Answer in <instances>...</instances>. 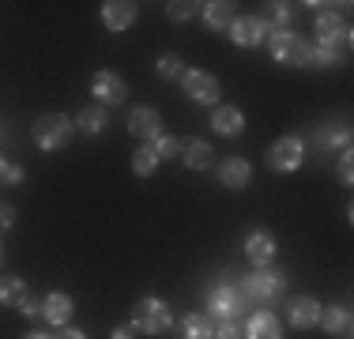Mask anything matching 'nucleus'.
<instances>
[{"mask_svg": "<svg viewBox=\"0 0 354 339\" xmlns=\"http://www.w3.org/2000/svg\"><path fill=\"white\" fill-rule=\"evenodd\" d=\"M241 294L249 298V305H275L286 294V275L272 268H257L241 279Z\"/></svg>", "mask_w": 354, "mask_h": 339, "instance_id": "1", "label": "nucleus"}, {"mask_svg": "<svg viewBox=\"0 0 354 339\" xmlns=\"http://www.w3.org/2000/svg\"><path fill=\"white\" fill-rule=\"evenodd\" d=\"M207 317L212 320H241L249 313V298L241 294V286L238 283H218V286H212V294H207Z\"/></svg>", "mask_w": 354, "mask_h": 339, "instance_id": "2", "label": "nucleus"}, {"mask_svg": "<svg viewBox=\"0 0 354 339\" xmlns=\"http://www.w3.org/2000/svg\"><path fill=\"white\" fill-rule=\"evenodd\" d=\"M170 324H174V313H170V305H166L162 298H140L136 305H132V328L143 336H162V332H170Z\"/></svg>", "mask_w": 354, "mask_h": 339, "instance_id": "3", "label": "nucleus"}, {"mask_svg": "<svg viewBox=\"0 0 354 339\" xmlns=\"http://www.w3.org/2000/svg\"><path fill=\"white\" fill-rule=\"evenodd\" d=\"M75 136V121L68 113H41L35 121V143L41 151H61Z\"/></svg>", "mask_w": 354, "mask_h": 339, "instance_id": "4", "label": "nucleus"}, {"mask_svg": "<svg viewBox=\"0 0 354 339\" xmlns=\"http://www.w3.org/2000/svg\"><path fill=\"white\" fill-rule=\"evenodd\" d=\"M313 46L328 49V53L339 57V49L351 46V23L343 19L339 12H320L317 15V42Z\"/></svg>", "mask_w": 354, "mask_h": 339, "instance_id": "5", "label": "nucleus"}, {"mask_svg": "<svg viewBox=\"0 0 354 339\" xmlns=\"http://www.w3.org/2000/svg\"><path fill=\"white\" fill-rule=\"evenodd\" d=\"M301 163H306V143L298 136H283L268 147V170H275V174H294Z\"/></svg>", "mask_w": 354, "mask_h": 339, "instance_id": "6", "label": "nucleus"}, {"mask_svg": "<svg viewBox=\"0 0 354 339\" xmlns=\"http://www.w3.org/2000/svg\"><path fill=\"white\" fill-rule=\"evenodd\" d=\"M181 87H185V95L196 102V106H218V95H223V87H218L215 75L200 72V68H185Z\"/></svg>", "mask_w": 354, "mask_h": 339, "instance_id": "7", "label": "nucleus"}, {"mask_svg": "<svg viewBox=\"0 0 354 339\" xmlns=\"http://www.w3.org/2000/svg\"><path fill=\"white\" fill-rule=\"evenodd\" d=\"M268 30L272 27H268L264 15H241V19L230 23V42L241 46V49H257V46H264Z\"/></svg>", "mask_w": 354, "mask_h": 339, "instance_id": "8", "label": "nucleus"}, {"mask_svg": "<svg viewBox=\"0 0 354 339\" xmlns=\"http://www.w3.org/2000/svg\"><path fill=\"white\" fill-rule=\"evenodd\" d=\"M91 95L98 98V106H121L124 95H129V87H124V80L121 75H113V72H95L91 75Z\"/></svg>", "mask_w": 354, "mask_h": 339, "instance_id": "9", "label": "nucleus"}, {"mask_svg": "<svg viewBox=\"0 0 354 339\" xmlns=\"http://www.w3.org/2000/svg\"><path fill=\"white\" fill-rule=\"evenodd\" d=\"M268 49H272V61H279V64H298V53H301V38L294 34L290 27H283V30H268Z\"/></svg>", "mask_w": 354, "mask_h": 339, "instance_id": "10", "label": "nucleus"}, {"mask_svg": "<svg viewBox=\"0 0 354 339\" xmlns=\"http://www.w3.org/2000/svg\"><path fill=\"white\" fill-rule=\"evenodd\" d=\"M129 132L136 136V140H143V143H155L158 136H162V117H158V109L136 106L129 113Z\"/></svg>", "mask_w": 354, "mask_h": 339, "instance_id": "11", "label": "nucleus"}, {"mask_svg": "<svg viewBox=\"0 0 354 339\" xmlns=\"http://www.w3.org/2000/svg\"><path fill=\"white\" fill-rule=\"evenodd\" d=\"M275 253H279V245H275V237L268 230H252L245 237V257H249L252 268H272Z\"/></svg>", "mask_w": 354, "mask_h": 339, "instance_id": "12", "label": "nucleus"}, {"mask_svg": "<svg viewBox=\"0 0 354 339\" xmlns=\"http://www.w3.org/2000/svg\"><path fill=\"white\" fill-rule=\"evenodd\" d=\"M136 15H140V4H132V0H106L102 4V23L109 30H129L136 23Z\"/></svg>", "mask_w": 354, "mask_h": 339, "instance_id": "13", "label": "nucleus"}, {"mask_svg": "<svg viewBox=\"0 0 354 339\" xmlns=\"http://www.w3.org/2000/svg\"><path fill=\"white\" fill-rule=\"evenodd\" d=\"M320 309H324V305H320L313 294H301V298H294L286 305V320H290L294 328H317Z\"/></svg>", "mask_w": 354, "mask_h": 339, "instance_id": "14", "label": "nucleus"}, {"mask_svg": "<svg viewBox=\"0 0 354 339\" xmlns=\"http://www.w3.org/2000/svg\"><path fill=\"white\" fill-rule=\"evenodd\" d=\"M218 181H223L226 189H245V185L252 181V166H249V158H241V155L223 158V163H218Z\"/></svg>", "mask_w": 354, "mask_h": 339, "instance_id": "15", "label": "nucleus"}, {"mask_svg": "<svg viewBox=\"0 0 354 339\" xmlns=\"http://www.w3.org/2000/svg\"><path fill=\"white\" fill-rule=\"evenodd\" d=\"M212 129L218 136H226V140H234V136L245 132V113H241L238 106H215L212 109Z\"/></svg>", "mask_w": 354, "mask_h": 339, "instance_id": "16", "label": "nucleus"}, {"mask_svg": "<svg viewBox=\"0 0 354 339\" xmlns=\"http://www.w3.org/2000/svg\"><path fill=\"white\" fill-rule=\"evenodd\" d=\"M72 313H75V302H72V294H61V291H53L46 302H41V317H46L53 328H64V324L72 320Z\"/></svg>", "mask_w": 354, "mask_h": 339, "instance_id": "17", "label": "nucleus"}, {"mask_svg": "<svg viewBox=\"0 0 354 339\" xmlns=\"http://www.w3.org/2000/svg\"><path fill=\"white\" fill-rule=\"evenodd\" d=\"M245 339H283V324L275 320V313L257 309L245 320Z\"/></svg>", "mask_w": 354, "mask_h": 339, "instance_id": "18", "label": "nucleus"}, {"mask_svg": "<svg viewBox=\"0 0 354 339\" xmlns=\"http://www.w3.org/2000/svg\"><path fill=\"white\" fill-rule=\"evenodd\" d=\"M347 143H351L347 121H324V125L317 129V147H320V151H335V147L347 151Z\"/></svg>", "mask_w": 354, "mask_h": 339, "instance_id": "19", "label": "nucleus"}, {"mask_svg": "<svg viewBox=\"0 0 354 339\" xmlns=\"http://www.w3.org/2000/svg\"><path fill=\"white\" fill-rule=\"evenodd\" d=\"M200 15H204V23L212 30H230V23L238 19V12H234L230 0H212V4H200Z\"/></svg>", "mask_w": 354, "mask_h": 339, "instance_id": "20", "label": "nucleus"}, {"mask_svg": "<svg viewBox=\"0 0 354 339\" xmlns=\"http://www.w3.org/2000/svg\"><path fill=\"white\" fill-rule=\"evenodd\" d=\"M181 158H185V166H189V170H212L215 151H212V143H207V140H185L181 143Z\"/></svg>", "mask_w": 354, "mask_h": 339, "instance_id": "21", "label": "nucleus"}, {"mask_svg": "<svg viewBox=\"0 0 354 339\" xmlns=\"http://www.w3.org/2000/svg\"><path fill=\"white\" fill-rule=\"evenodd\" d=\"M320 328H324L328 336H351V309L347 305H328V309H320Z\"/></svg>", "mask_w": 354, "mask_h": 339, "instance_id": "22", "label": "nucleus"}, {"mask_svg": "<svg viewBox=\"0 0 354 339\" xmlns=\"http://www.w3.org/2000/svg\"><path fill=\"white\" fill-rule=\"evenodd\" d=\"M177 339H215V320L207 313H189L177 328Z\"/></svg>", "mask_w": 354, "mask_h": 339, "instance_id": "23", "label": "nucleus"}, {"mask_svg": "<svg viewBox=\"0 0 354 339\" xmlns=\"http://www.w3.org/2000/svg\"><path fill=\"white\" fill-rule=\"evenodd\" d=\"M30 298L27 283H23L19 275H0V305H8V309H23V302Z\"/></svg>", "mask_w": 354, "mask_h": 339, "instance_id": "24", "label": "nucleus"}, {"mask_svg": "<svg viewBox=\"0 0 354 339\" xmlns=\"http://www.w3.org/2000/svg\"><path fill=\"white\" fill-rule=\"evenodd\" d=\"M106 125H109V113L102 106H87V109H80V117H75V132H83V136H102Z\"/></svg>", "mask_w": 354, "mask_h": 339, "instance_id": "25", "label": "nucleus"}, {"mask_svg": "<svg viewBox=\"0 0 354 339\" xmlns=\"http://www.w3.org/2000/svg\"><path fill=\"white\" fill-rule=\"evenodd\" d=\"M335 64H339V57H335V53L313 46V42H301V53H298V64H294V68H335Z\"/></svg>", "mask_w": 354, "mask_h": 339, "instance_id": "26", "label": "nucleus"}, {"mask_svg": "<svg viewBox=\"0 0 354 339\" xmlns=\"http://www.w3.org/2000/svg\"><path fill=\"white\" fill-rule=\"evenodd\" d=\"M155 170H158V155H155V147H151V143H140L136 155H132V174H136V177H151Z\"/></svg>", "mask_w": 354, "mask_h": 339, "instance_id": "27", "label": "nucleus"}, {"mask_svg": "<svg viewBox=\"0 0 354 339\" xmlns=\"http://www.w3.org/2000/svg\"><path fill=\"white\" fill-rule=\"evenodd\" d=\"M155 72L162 75V80H181V75H185V61L177 53H162V57H158V64H155Z\"/></svg>", "mask_w": 354, "mask_h": 339, "instance_id": "28", "label": "nucleus"}, {"mask_svg": "<svg viewBox=\"0 0 354 339\" xmlns=\"http://www.w3.org/2000/svg\"><path fill=\"white\" fill-rule=\"evenodd\" d=\"M166 15H170L174 23H189L192 15H200V4H192V0H170V4H166Z\"/></svg>", "mask_w": 354, "mask_h": 339, "instance_id": "29", "label": "nucleus"}, {"mask_svg": "<svg viewBox=\"0 0 354 339\" xmlns=\"http://www.w3.org/2000/svg\"><path fill=\"white\" fill-rule=\"evenodd\" d=\"M151 147H155L158 163H162V158H181V140H177V136H158Z\"/></svg>", "mask_w": 354, "mask_h": 339, "instance_id": "30", "label": "nucleus"}, {"mask_svg": "<svg viewBox=\"0 0 354 339\" xmlns=\"http://www.w3.org/2000/svg\"><path fill=\"white\" fill-rule=\"evenodd\" d=\"M290 19H294V4L275 0V4H272V23H268V27H272V30H283V27H290Z\"/></svg>", "mask_w": 354, "mask_h": 339, "instance_id": "31", "label": "nucleus"}, {"mask_svg": "<svg viewBox=\"0 0 354 339\" xmlns=\"http://www.w3.org/2000/svg\"><path fill=\"white\" fill-rule=\"evenodd\" d=\"M241 336H245L241 320H223V324L215 328V339H241Z\"/></svg>", "mask_w": 354, "mask_h": 339, "instance_id": "32", "label": "nucleus"}, {"mask_svg": "<svg viewBox=\"0 0 354 339\" xmlns=\"http://www.w3.org/2000/svg\"><path fill=\"white\" fill-rule=\"evenodd\" d=\"M351 151H343V155H339V181L343 185H351V177H354V163H351Z\"/></svg>", "mask_w": 354, "mask_h": 339, "instance_id": "33", "label": "nucleus"}, {"mask_svg": "<svg viewBox=\"0 0 354 339\" xmlns=\"http://www.w3.org/2000/svg\"><path fill=\"white\" fill-rule=\"evenodd\" d=\"M15 226V208L12 203H0V230H12Z\"/></svg>", "mask_w": 354, "mask_h": 339, "instance_id": "34", "label": "nucleus"}, {"mask_svg": "<svg viewBox=\"0 0 354 339\" xmlns=\"http://www.w3.org/2000/svg\"><path fill=\"white\" fill-rule=\"evenodd\" d=\"M23 317H41V302H35V298H27V302H23Z\"/></svg>", "mask_w": 354, "mask_h": 339, "instance_id": "35", "label": "nucleus"}, {"mask_svg": "<svg viewBox=\"0 0 354 339\" xmlns=\"http://www.w3.org/2000/svg\"><path fill=\"white\" fill-rule=\"evenodd\" d=\"M4 181H8V185H19V181H23V166L12 163V166H8V174H4Z\"/></svg>", "mask_w": 354, "mask_h": 339, "instance_id": "36", "label": "nucleus"}, {"mask_svg": "<svg viewBox=\"0 0 354 339\" xmlns=\"http://www.w3.org/2000/svg\"><path fill=\"white\" fill-rule=\"evenodd\" d=\"M53 339H87V336H83L80 328H68V324H64V328H61V332H57Z\"/></svg>", "mask_w": 354, "mask_h": 339, "instance_id": "37", "label": "nucleus"}, {"mask_svg": "<svg viewBox=\"0 0 354 339\" xmlns=\"http://www.w3.org/2000/svg\"><path fill=\"white\" fill-rule=\"evenodd\" d=\"M132 332H136L132 324H117V328H113V336H109V339H132Z\"/></svg>", "mask_w": 354, "mask_h": 339, "instance_id": "38", "label": "nucleus"}, {"mask_svg": "<svg viewBox=\"0 0 354 339\" xmlns=\"http://www.w3.org/2000/svg\"><path fill=\"white\" fill-rule=\"evenodd\" d=\"M8 166H12V163H8V158H4V151H0V181H4V174H8Z\"/></svg>", "mask_w": 354, "mask_h": 339, "instance_id": "39", "label": "nucleus"}, {"mask_svg": "<svg viewBox=\"0 0 354 339\" xmlns=\"http://www.w3.org/2000/svg\"><path fill=\"white\" fill-rule=\"evenodd\" d=\"M23 339H53L49 332H30V336H23Z\"/></svg>", "mask_w": 354, "mask_h": 339, "instance_id": "40", "label": "nucleus"}, {"mask_svg": "<svg viewBox=\"0 0 354 339\" xmlns=\"http://www.w3.org/2000/svg\"><path fill=\"white\" fill-rule=\"evenodd\" d=\"M0 264H4V241H0Z\"/></svg>", "mask_w": 354, "mask_h": 339, "instance_id": "41", "label": "nucleus"}, {"mask_svg": "<svg viewBox=\"0 0 354 339\" xmlns=\"http://www.w3.org/2000/svg\"><path fill=\"white\" fill-rule=\"evenodd\" d=\"M4 140H8V136H4V129H0V143H4Z\"/></svg>", "mask_w": 354, "mask_h": 339, "instance_id": "42", "label": "nucleus"}]
</instances>
